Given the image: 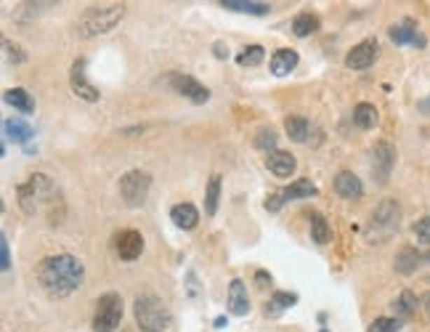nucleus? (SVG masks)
<instances>
[{
  "label": "nucleus",
  "mask_w": 430,
  "mask_h": 332,
  "mask_svg": "<svg viewBox=\"0 0 430 332\" xmlns=\"http://www.w3.org/2000/svg\"><path fill=\"white\" fill-rule=\"evenodd\" d=\"M419 300H422V306H425V308H428V311H430V290H428V293H425V295H422Z\"/></svg>",
  "instance_id": "ea45409f"
},
{
  "label": "nucleus",
  "mask_w": 430,
  "mask_h": 332,
  "mask_svg": "<svg viewBox=\"0 0 430 332\" xmlns=\"http://www.w3.org/2000/svg\"><path fill=\"white\" fill-rule=\"evenodd\" d=\"M266 59V51H263V46H247L244 51L237 56V62L240 67H258L261 62Z\"/></svg>",
  "instance_id": "c756f323"
},
{
  "label": "nucleus",
  "mask_w": 430,
  "mask_h": 332,
  "mask_svg": "<svg viewBox=\"0 0 430 332\" xmlns=\"http://www.w3.org/2000/svg\"><path fill=\"white\" fill-rule=\"evenodd\" d=\"M228 11H240V13H253V16H266L271 11L268 3H261V0H223L221 3Z\"/></svg>",
  "instance_id": "412c9836"
},
{
  "label": "nucleus",
  "mask_w": 430,
  "mask_h": 332,
  "mask_svg": "<svg viewBox=\"0 0 430 332\" xmlns=\"http://www.w3.org/2000/svg\"><path fill=\"white\" fill-rule=\"evenodd\" d=\"M354 125L359 130H369L377 125V109L372 106V104L361 102L354 106Z\"/></svg>",
  "instance_id": "5701e85b"
},
{
  "label": "nucleus",
  "mask_w": 430,
  "mask_h": 332,
  "mask_svg": "<svg viewBox=\"0 0 430 332\" xmlns=\"http://www.w3.org/2000/svg\"><path fill=\"white\" fill-rule=\"evenodd\" d=\"M123 324V298L117 293H106L96 300L93 314V330L96 332H114Z\"/></svg>",
  "instance_id": "39448f33"
},
{
  "label": "nucleus",
  "mask_w": 430,
  "mask_h": 332,
  "mask_svg": "<svg viewBox=\"0 0 430 332\" xmlns=\"http://www.w3.org/2000/svg\"><path fill=\"white\" fill-rule=\"evenodd\" d=\"M6 102L11 104L13 109L25 112V115H32V109H35V102L25 88H8L6 90Z\"/></svg>",
  "instance_id": "393cba45"
},
{
  "label": "nucleus",
  "mask_w": 430,
  "mask_h": 332,
  "mask_svg": "<svg viewBox=\"0 0 430 332\" xmlns=\"http://www.w3.org/2000/svg\"><path fill=\"white\" fill-rule=\"evenodd\" d=\"M295 67H298V53L290 51V48H282V51H277L271 56V72L277 77L290 75Z\"/></svg>",
  "instance_id": "aec40b11"
},
{
  "label": "nucleus",
  "mask_w": 430,
  "mask_h": 332,
  "mask_svg": "<svg viewBox=\"0 0 430 332\" xmlns=\"http://www.w3.org/2000/svg\"><path fill=\"white\" fill-rule=\"evenodd\" d=\"M16 194H19V207L25 210L27 216H35L43 205L51 202L56 189H53V184L43 173H35L27 184L16 186Z\"/></svg>",
  "instance_id": "20e7f679"
},
{
  "label": "nucleus",
  "mask_w": 430,
  "mask_h": 332,
  "mask_svg": "<svg viewBox=\"0 0 430 332\" xmlns=\"http://www.w3.org/2000/svg\"><path fill=\"white\" fill-rule=\"evenodd\" d=\"M271 303H277L279 308H290L298 303V295L295 293H274V300Z\"/></svg>",
  "instance_id": "473e14b6"
},
{
  "label": "nucleus",
  "mask_w": 430,
  "mask_h": 332,
  "mask_svg": "<svg viewBox=\"0 0 430 332\" xmlns=\"http://www.w3.org/2000/svg\"><path fill=\"white\" fill-rule=\"evenodd\" d=\"M335 192L340 194L342 200H361L364 184L351 170H342V173H338V179H335Z\"/></svg>",
  "instance_id": "dca6fc26"
},
{
  "label": "nucleus",
  "mask_w": 430,
  "mask_h": 332,
  "mask_svg": "<svg viewBox=\"0 0 430 332\" xmlns=\"http://www.w3.org/2000/svg\"><path fill=\"white\" fill-rule=\"evenodd\" d=\"M401 319H393V317H380L369 324V332H401Z\"/></svg>",
  "instance_id": "7c9ffc66"
},
{
  "label": "nucleus",
  "mask_w": 430,
  "mask_h": 332,
  "mask_svg": "<svg viewBox=\"0 0 430 332\" xmlns=\"http://www.w3.org/2000/svg\"><path fill=\"white\" fill-rule=\"evenodd\" d=\"M149 189H152V176L146 170H127L125 176L120 179V194L130 207H141L146 202Z\"/></svg>",
  "instance_id": "423d86ee"
},
{
  "label": "nucleus",
  "mask_w": 430,
  "mask_h": 332,
  "mask_svg": "<svg viewBox=\"0 0 430 332\" xmlns=\"http://www.w3.org/2000/svg\"><path fill=\"white\" fill-rule=\"evenodd\" d=\"M170 218H173V223H176L178 229L191 231L197 223H200V210H197L191 202H178V205H173Z\"/></svg>",
  "instance_id": "f3484780"
},
{
  "label": "nucleus",
  "mask_w": 430,
  "mask_h": 332,
  "mask_svg": "<svg viewBox=\"0 0 430 332\" xmlns=\"http://www.w3.org/2000/svg\"><path fill=\"white\" fill-rule=\"evenodd\" d=\"M255 279H258L261 287H266L268 282H271V274H266V271H258V274H255Z\"/></svg>",
  "instance_id": "4c0bfd02"
},
{
  "label": "nucleus",
  "mask_w": 430,
  "mask_h": 332,
  "mask_svg": "<svg viewBox=\"0 0 430 332\" xmlns=\"http://www.w3.org/2000/svg\"><path fill=\"white\" fill-rule=\"evenodd\" d=\"M85 268L69 253H59V256H48L40 261L38 266V279L43 284V290L53 298H67L72 295L83 284Z\"/></svg>",
  "instance_id": "f257e3e1"
},
{
  "label": "nucleus",
  "mask_w": 430,
  "mask_h": 332,
  "mask_svg": "<svg viewBox=\"0 0 430 332\" xmlns=\"http://www.w3.org/2000/svg\"><path fill=\"white\" fill-rule=\"evenodd\" d=\"M377 40H364V43H359L356 48H351L348 51V56H345V67L348 69H354V72H364V69H369V67L375 64V59H377Z\"/></svg>",
  "instance_id": "1a4fd4ad"
},
{
  "label": "nucleus",
  "mask_w": 430,
  "mask_h": 332,
  "mask_svg": "<svg viewBox=\"0 0 430 332\" xmlns=\"http://www.w3.org/2000/svg\"><path fill=\"white\" fill-rule=\"evenodd\" d=\"M393 165H396V149L388 141H377L372 146V176L377 184H388Z\"/></svg>",
  "instance_id": "6e6552de"
},
{
  "label": "nucleus",
  "mask_w": 430,
  "mask_h": 332,
  "mask_svg": "<svg viewBox=\"0 0 430 332\" xmlns=\"http://www.w3.org/2000/svg\"><path fill=\"white\" fill-rule=\"evenodd\" d=\"M311 240L317 244L329 242V223L321 213H311Z\"/></svg>",
  "instance_id": "c85d7f7f"
},
{
  "label": "nucleus",
  "mask_w": 430,
  "mask_h": 332,
  "mask_svg": "<svg viewBox=\"0 0 430 332\" xmlns=\"http://www.w3.org/2000/svg\"><path fill=\"white\" fill-rule=\"evenodd\" d=\"M228 311L234 317H244L250 311V295H247V287L242 279H231V284H228Z\"/></svg>",
  "instance_id": "2eb2a0df"
},
{
  "label": "nucleus",
  "mask_w": 430,
  "mask_h": 332,
  "mask_svg": "<svg viewBox=\"0 0 430 332\" xmlns=\"http://www.w3.org/2000/svg\"><path fill=\"white\" fill-rule=\"evenodd\" d=\"M133 314L144 332H165L170 327V311L157 295H139L133 303Z\"/></svg>",
  "instance_id": "7ed1b4c3"
},
{
  "label": "nucleus",
  "mask_w": 430,
  "mask_h": 332,
  "mask_svg": "<svg viewBox=\"0 0 430 332\" xmlns=\"http://www.w3.org/2000/svg\"><path fill=\"white\" fill-rule=\"evenodd\" d=\"M255 146H258L261 152H268V154L277 152V149H274V146H277V133L271 128H263L258 136H255Z\"/></svg>",
  "instance_id": "2f4dec72"
},
{
  "label": "nucleus",
  "mask_w": 430,
  "mask_h": 332,
  "mask_svg": "<svg viewBox=\"0 0 430 332\" xmlns=\"http://www.w3.org/2000/svg\"><path fill=\"white\" fill-rule=\"evenodd\" d=\"M3 46H6V51L11 53L13 56V62H25V53H19L16 51V48H19V46H11V43H8V40H6V43H3Z\"/></svg>",
  "instance_id": "c9c22d12"
},
{
  "label": "nucleus",
  "mask_w": 430,
  "mask_h": 332,
  "mask_svg": "<svg viewBox=\"0 0 430 332\" xmlns=\"http://www.w3.org/2000/svg\"><path fill=\"white\" fill-rule=\"evenodd\" d=\"M125 16V6L120 3H109V6H90L88 11L80 16L77 22V35L80 38H93V35H104L120 25V19Z\"/></svg>",
  "instance_id": "f03ea898"
},
{
  "label": "nucleus",
  "mask_w": 430,
  "mask_h": 332,
  "mask_svg": "<svg viewBox=\"0 0 430 332\" xmlns=\"http://www.w3.org/2000/svg\"><path fill=\"white\" fill-rule=\"evenodd\" d=\"M215 56H218V59H228V48L223 43H215Z\"/></svg>",
  "instance_id": "e433bc0d"
},
{
  "label": "nucleus",
  "mask_w": 430,
  "mask_h": 332,
  "mask_svg": "<svg viewBox=\"0 0 430 332\" xmlns=\"http://www.w3.org/2000/svg\"><path fill=\"white\" fill-rule=\"evenodd\" d=\"M0 268H3V271H8V268H11V258H8V240H6V237H0Z\"/></svg>",
  "instance_id": "f704fd0d"
},
{
  "label": "nucleus",
  "mask_w": 430,
  "mask_h": 332,
  "mask_svg": "<svg viewBox=\"0 0 430 332\" xmlns=\"http://www.w3.org/2000/svg\"><path fill=\"white\" fill-rule=\"evenodd\" d=\"M419 112H422V115H430V96L419 102Z\"/></svg>",
  "instance_id": "58836bf2"
},
{
  "label": "nucleus",
  "mask_w": 430,
  "mask_h": 332,
  "mask_svg": "<svg viewBox=\"0 0 430 332\" xmlns=\"http://www.w3.org/2000/svg\"><path fill=\"white\" fill-rule=\"evenodd\" d=\"M391 40L396 46H417V48H425V35H419L415 19H404L398 25L391 27Z\"/></svg>",
  "instance_id": "ddd939ff"
},
{
  "label": "nucleus",
  "mask_w": 430,
  "mask_h": 332,
  "mask_svg": "<svg viewBox=\"0 0 430 332\" xmlns=\"http://www.w3.org/2000/svg\"><path fill=\"white\" fill-rule=\"evenodd\" d=\"M317 184H311L308 179H298L282 192V197H284V202H290V200H305V197H317Z\"/></svg>",
  "instance_id": "4be33fe9"
},
{
  "label": "nucleus",
  "mask_w": 430,
  "mask_h": 332,
  "mask_svg": "<svg viewBox=\"0 0 430 332\" xmlns=\"http://www.w3.org/2000/svg\"><path fill=\"white\" fill-rule=\"evenodd\" d=\"M415 234H417L419 240L425 244H430V216L428 218H422V221H417L415 223Z\"/></svg>",
  "instance_id": "72a5a7b5"
},
{
  "label": "nucleus",
  "mask_w": 430,
  "mask_h": 332,
  "mask_svg": "<svg viewBox=\"0 0 430 332\" xmlns=\"http://www.w3.org/2000/svg\"><path fill=\"white\" fill-rule=\"evenodd\" d=\"M69 83H72V90H75V96H80L83 102H99L102 99V93L96 90V85L90 83L88 77H85V59H77L75 64H72V72H69Z\"/></svg>",
  "instance_id": "9b49d317"
},
{
  "label": "nucleus",
  "mask_w": 430,
  "mask_h": 332,
  "mask_svg": "<svg viewBox=\"0 0 430 332\" xmlns=\"http://www.w3.org/2000/svg\"><path fill=\"white\" fill-rule=\"evenodd\" d=\"M295 157H292L290 152H271L266 157V167L274 173V176H279V179H287V176H292L295 173Z\"/></svg>",
  "instance_id": "a211bd4d"
},
{
  "label": "nucleus",
  "mask_w": 430,
  "mask_h": 332,
  "mask_svg": "<svg viewBox=\"0 0 430 332\" xmlns=\"http://www.w3.org/2000/svg\"><path fill=\"white\" fill-rule=\"evenodd\" d=\"M6 136L13 141V144H25V141H29L32 136H35V130L29 128V125H25V123H19V120H6Z\"/></svg>",
  "instance_id": "cd10ccee"
},
{
  "label": "nucleus",
  "mask_w": 430,
  "mask_h": 332,
  "mask_svg": "<svg viewBox=\"0 0 430 332\" xmlns=\"http://www.w3.org/2000/svg\"><path fill=\"white\" fill-rule=\"evenodd\" d=\"M422 263H430V253H419L415 247H401L398 253H396V271L398 274H412V271H417Z\"/></svg>",
  "instance_id": "4468645a"
},
{
  "label": "nucleus",
  "mask_w": 430,
  "mask_h": 332,
  "mask_svg": "<svg viewBox=\"0 0 430 332\" xmlns=\"http://www.w3.org/2000/svg\"><path fill=\"white\" fill-rule=\"evenodd\" d=\"M114 250H117V256L120 261H136V258L144 253V237H141V231L136 229H123L117 237H114Z\"/></svg>",
  "instance_id": "9d476101"
},
{
  "label": "nucleus",
  "mask_w": 430,
  "mask_h": 332,
  "mask_svg": "<svg viewBox=\"0 0 430 332\" xmlns=\"http://www.w3.org/2000/svg\"><path fill=\"white\" fill-rule=\"evenodd\" d=\"M284 130H287V136H290L292 141L303 144V141L308 139V130H311V125H308V120H305V117H287V120H284Z\"/></svg>",
  "instance_id": "bb28decb"
},
{
  "label": "nucleus",
  "mask_w": 430,
  "mask_h": 332,
  "mask_svg": "<svg viewBox=\"0 0 430 332\" xmlns=\"http://www.w3.org/2000/svg\"><path fill=\"white\" fill-rule=\"evenodd\" d=\"M218 200H221V176L213 173L207 181V192H204V213L215 216L218 213Z\"/></svg>",
  "instance_id": "a878e982"
},
{
  "label": "nucleus",
  "mask_w": 430,
  "mask_h": 332,
  "mask_svg": "<svg viewBox=\"0 0 430 332\" xmlns=\"http://www.w3.org/2000/svg\"><path fill=\"white\" fill-rule=\"evenodd\" d=\"M167 83L173 85L176 93L186 96V99L194 102V104H204L207 99H210V90L204 88L202 83H197L194 77H189V75H170V77H167Z\"/></svg>",
  "instance_id": "f8f14e48"
},
{
  "label": "nucleus",
  "mask_w": 430,
  "mask_h": 332,
  "mask_svg": "<svg viewBox=\"0 0 430 332\" xmlns=\"http://www.w3.org/2000/svg\"><path fill=\"white\" fill-rule=\"evenodd\" d=\"M321 332H329V330H321Z\"/></svg>",
  "instance_id": "a19ab883"
},
{
  "label": "nucleus",
  "mask_w": 430,
  "mask_h": 332,
  "mask_svg": "<svg viewBox=\"0 0 430 332\" xmlns=\"http://www.w3.org/2000/svg\"><path fill=\"white\" fill-rule=\"evenodd\" d=\"M422 303L417 295L412 293V290H404V293L398 295L396 300H393V311H396V319H409V317H415V311L417 306Z\"/></svg>",
  "instance_id": "6ab92c4d"
},
{
  "label": "nucleus",
  "mask_w": 430,
  "mask_h": 332,
  "mask_svg": "<svg viewBox=\"0 0 430 332\" xmlns=\"http://www.w3.org/2000/svg\"><path fill=\"white\" fill-rule=\"evenodd\" d=\"M398 223H401V207L391 200H385V202H380L375 210H372V229L380 231V237H388L393 231L398 229Z\"/></svg>",
  "instance_id": "0eeeda50"
},
{
  "label": "nucleus",
  "mask_w": 430,
  "mask_h": 332,
  "mask_svg": "<svg viewBox=\"0 0 430 332\" xmlns=\"http://www.w3.org/2000/svg\"><path fill=\"white\" fill-rule=\"evenodd\" d=\"M292 32H295L298 38H308V35L319 32V16L311 11L298 13V16L292 19Z\"/></svg>",
  "instance_id": "b1692460"
}]
</instances>
